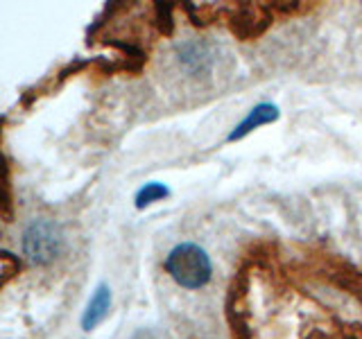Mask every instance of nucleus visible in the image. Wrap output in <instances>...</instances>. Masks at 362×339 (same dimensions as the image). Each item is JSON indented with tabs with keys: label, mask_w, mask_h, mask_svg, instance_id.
<instances>
[{
	"label": "nucleus",
	"mask_w": 362,
	"mask_h": 339,
	"mask_svg": "<svg viewBox=\"0 0 362 339\" xmlns=\"http://www.w3.org/2000/svg\"><path fill=\"white\" fill-rule=\"evenodd\" d=\"M168 195H170V190L165 186H161V184H147L145 188L139 190V195H136V206L145 208V206H150V203L163 199Z\"/></svg>",
	"instance_id": "5"
},
{
	"label": "nucleus",
	"mask_w": 362,
	"mask_h": 339,
	"mask_svg": "<svg viewBox=\"0 0 362 339\" xmlns=\"http://www.w3.org/2000/svg\"><path fill=\"white\" fill-rule=\"evenodd\" d=\"M64 249L62 229L50 220L32 222L23 233V254L34 265H50Z\"/></svg>",
	"instance_id": "2"
},
{
	"label": "nucleus",
	"mask_w": 362,
	"mask_h": 339,
	"mask_svg": "<svg viewBox=\"0 0 362 339\" xmlns=\"http://www.w3.org/2000/svg\"><path fill=\"white\" fill-rule=\"evenodd\" d=\"M165 271L184 290H199L213 276L209 254L192 242H181L165 258Z\"/></svg>",
	"instance_id": "1"
},
{
	"label": "nucleus",
	"mask_w": 362,
	"mask_h": 339,
	"mask_svg": "<svg viewBox=\"0 0 362 339\" xmlns=\"http://www.w3.org/2000/svg\"><path fill=\"white\" fill-rule=\"evenodd\" d=\"M109 308H111V290L107 285H100L93 292V297H90L86 310H84V316H82L84 331H93L95 326L105 321L109 314Z\"/></svg>",
	"instance_id": "4"
},
{
	"label": "nucleus",
	"mask_w": 362,
	"mask_h": 339,
	"mask_svg": "<svg viewBox=\"0 0 362 339\" xmlns=\"http://www.w3.org/2000/svg\"><path fill=\"white\" fill-rule=\"evenodd\" d=\"M274 120H279V109L274 105H269V102H265V105H258V107H254L252 111H249V116L240 124H235V129L229 133V141L245 138L247 133H252L254 129L263 127V124L274 122Z\"/></svg>",
	"instance_id": "3"
}]
</instances>
